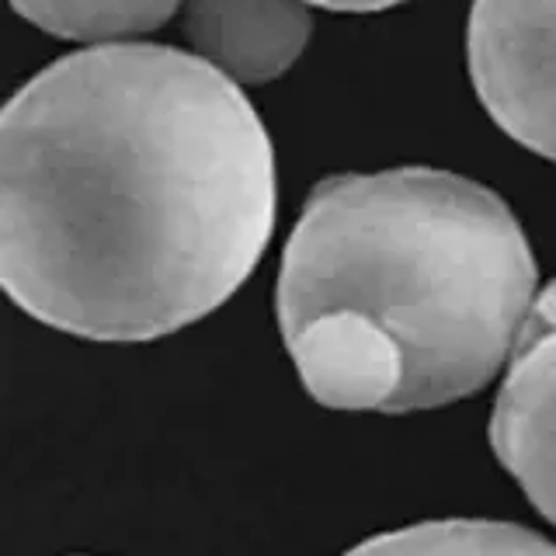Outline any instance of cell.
I'll use <instances>...</instances> for the list:
<instances>
[{"label":"cell","instance_id":"cell-4","mask_svg":"<svg viewBox=\"0 0 556 556\" xmlns=\"http://www.w3.org/2000/svg\"><path fill=\"white\" fill-rule=\"evenodd\" d=\"M497 463L556 526V278L535 295L491 417Z\"/></svg>","mask_w":556,"mask_h":556},{"label":"cell","instance_id":"cell-8","mask_svg":"<svg viewBox=\"0 0 556 556\" xmlns=\"http://www.w3.org/2000/svg\"><path fill=\"white\" fill-rule=\"evenodd\" d=\"M306 4H317V8H327V11L365 14V11H387V8H396V4H407V0H306Z\"/></svg>","mask_w":556,"mask_h":556},{"label":"cell","instance_id":"cell-7","mask_svg":"<svg viewBox=\"0 0 556 556\" xmlns=\"http://www.w3.org/2000/svg\"><path fill=\"white\" fill-rule=\"evenodd\" d=\"M181 0H11L25 22L56 39H126L161 28Z\"/></svg>","mask_w":556,"mask_h":556},{"label":"cell","instance_id":"cell-2","mask_svg":"<svg viewBox=\"0 0 556 556\" xmlns=\"http://www.w3.org/2000/svg\"><path fill=\"white\" fill-rule=\"evenodd\" d=\"M532 300L535 257L497 191L400 167L309 191L275 306L317 404L407 414L480 393Z\"/></svg>","mask_w":556,"mask_h":556},{"label":"cell","instance_id":"cell-1","mask_svg":"<svg viewBox=\"0 0 556 556\" xmlns=\"http://www.w3.org/2000/svg\"><path fill=\"white\" fill-rule=\"evenodd\" d=\"M275 230L254 104L195 52L94 46L0 109V289L91 341H153L248 282Z\"/></svg>","mask_w":556,"mask_h":556},{"label":"cell","instance_id":"cell-5","mask_svg":"<svg viewBox=\"0 0 556 556\" xmlns=\"http://www.w3.org/2000/svg\"><path fill=\"white\" fill-rule=\"evenodd\" d=\"M185 35L237 87L268 84L303 56L313 17L303 0H188Z\"/></svg>","mask_w":556,"mask_h":556},{"label":"cell","instance_id":"cell-3","mask_svg":"<svg viewBox=\"0 0 556 556\" xmlns=\"http://www.w3.org/2000/svg\"><path fill=\"white\" fill-rule=\"evenodd\" d=\"M466 56L491 118L556 164V0H473Z\"/></svg>","mask_w":556,"mask_h":556},{"label":"cell","instance_id":"cell-6","mask_svg":"<svg viewBox=\"0 0 556 556\" xmlns=\"http://www.w3.org/2000/svg\"><path fill=\"white\" fill-rule=\"evenodd\" d=\"M344 556H556V546L511 521L445 518L372 535Z\"/></svg>","mask_w":556,"mask_h":556}]
</instances>
